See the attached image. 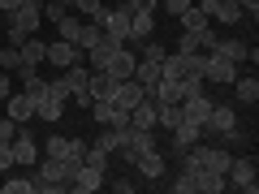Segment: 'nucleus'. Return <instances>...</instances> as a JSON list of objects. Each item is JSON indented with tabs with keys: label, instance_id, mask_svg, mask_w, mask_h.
Segmentation results:
<instances>
[{
	"label": "nucleus",
	"instance_id": "obj_27",
	"mask_svg": "<svg viewBox=\"0 0 259 194\" xmlns=\"http://www.w3.org/2000/svg\"><path fill=\"white\" fill-rule=\"evenodd\" d=\"M233 86H238V104H255L259 100V78L255 74H246V78H233Z\"/></svg>",
	"mask_w": 259,
	"mask_h": 194
},
{
	"label": "nucleus",
	"instance_id": "obj_24",
	"mask_svg": "<svg viewBox=\"0 0 259 194\" xmlns=\"http://www.w3.org/2000/svg\"><path fill=\"white\" fill-rule=\"evenodd\" d=\"M104 39H108V30H104L100 22H82V35H78V47H82V52H91V47H100Z\"/></svg>",
	"mask_w": 259,
	"mask_h": 194
},
{
	"label": "nucleus",
	"instance_id": "obj_44",
	"mask_svg": "<svg viewBox=\"0 0 259 194\" xmlns=\"http://www.w3.org/2000/svg\"><path fill=\"white\" fill-rule=\"evenodd\" d=\"M108 125H112V129H125V125H130V112L112 104V117H108Z\"/></svg>",
	"mask_w": 259,
	"mask_h": 194
},
{
	"label": "nucleus",
	"instance_id": "obj_36",
	"mask_svg": "<svg viewBox=\"0 0 259 194\" xmlns=\"http://www.w3.org/2000/svg\"><path fill=\"white\" fill-rule=\"evenodd\" d=\"M177 86H182V100H190V95H203V78H177Z\"/></svg>",
	"mask_w": 259,
	"mask_h": 194
},
{
	"label": "nucleus",
	"instance_id": "obj_9",
	"mask_svg": "<svg viewBox=\"0 0 259 194\" xmlns=\"http://www.w3.org/2000/svg\"><path fill=\"white\" fill-rule=\"evenodd\" d=\"M100 185H104V168H91V164H78L74 177H69V190H78V194H91Z\"/></svg>",
	"mask_w": 259,
	"mask_h": 194
},
{
	"label": "nucleus",
	"instance_id": "obj_6",
	"mask_svg": "<svg viewBox=\"0 0 259 194\" xmlns=\"http://www.w3.org/2000/svg\"><path fill=\"white\" fill-rule=\"evenodd\" d=\"M238 69H242V65H233V61H225V56L207 52V61H203V82L225 86V82H233V78H238Z\"/></svg>",
	"mask_w": 259,
	"mask_h": 194
},
{
	"label": "nucleus",
	"instance_id": "obj_16",
	"mask_svg": "<svg viewBox=\"0 0 259 194\" xmlns=\"http://www.w3.org/2000/svg\"><path fill=\"white\" fill-rule=\"evenodd\" d=\"M168 134H173V147H177V156H182L186 147H190V142H199L203 138V125H194V121H177V129H168Z\"/></svg>",
	"mask_w": 259,
	"mask_h": 194
},
{
	"label": "nucleus",
	"instance_id": "obj_32",
	"mask_svg": "<svg viewBox=\"0 0 259 194\" xmlns=\"http://www.w3.org/2000/svg\"><path fill=\"white\" fill-rule=\"evenodd\" d=\"M18 65H22V52L13 43H5V47H0V69H9V74H13Z\"/></svg>",
	"mask_w": 259,
	"mask_h": 194
},
{
	"label": "nucleus",
	"instance_id": "obj_39",
	"mask_svg": "<svg viewBox=\"0 0 259 194\" xmlns=\"http://www.w3.org/2000/svg\"><path fill=\"white\" fill-rule=\"evenodd\" d=\"M168 190H173V194H194V177L190 173H177V181H168Z\"/></svg>",
	"mask_w": 259,
	"mask_h": 194
},
{
	"label": "nucleus",
	"instance_id": "obj_38",
	"mask_svg": "<svg viewBox=\"0 0 259 194\" xmlns=\"http://www.w3.org/2000/svg\"><path fill=\"white\" fill-rule=\"evenodd\" d=\"M65 13H69V5H65V0H48V5H44V18H48V22H61Z\"/></svg>",
	"mask_w": 259,
	"mask_h": 194
},
{
	"label": "nucleus",
	"instance_id": "obj_4",
	"mask_svg": "<svg viewBox=\"0 0 259 194\" xmlns=\"http://www.w3.org/2000/svg\"><path fill=\"white\" fill-rule=\"evenodd\" d=\"M9 26L22 30V35H35V30L44 26V0H22L18 9L9 13Z\"/></svg>",
	"mask_w": 259,
	"mask_h": 194
},
{
	"label": "nucleus",
	"instance_id": "obj_45",
	"mask_svg": "<svg viewBox=\"0 0 259 194\" xmlns=\"http://www.w3.org/2000/svg\"><path fill=\"white\" fill-rule=\"evenodd\" d=\"M13 134H18V121L5 117V121H0V142H13Z\"/></svg>",
	"mask_w": 259,
	"mask_h": 194
},
{
	"label": "nucleus",
	"instance_id": "obj_1",
	"mask_svg": "<svg viewBox=\"0 0 259 194\" xmlns=\"http://www.w3.org/2000/svg\"><path fill=\"white\" fill-rule=\"evenodd\" d=\"M74 160H56V156H44V164H39V173L30 177L35 181V194H61L69 190V177H74Z\"/></svg>",
	"mask_w": 259,
	"mask_h": 194
},
{
	"label": "nucleus",
	"instance_id": "obj_19",
	"mask_svg": "<svg viewBox=\"0 0 259 194\" xmlns=\"http://www.w3.org/2000/svg\"><path fill=\"white\" fill-rule=\"evenodd\" d=\"M5 104H9V117L18 121V125H26V121L35 117V100H30L26 91H18V95H9V100H5Z\"/></svg>",
	"mask_w": 259,
	"mask_h": 194
},
{
	"label": "nucleus",
	"instance_id": "obj_5",
	"mask_svg": "<svg viewBox=\"0 0 259 194\" xmlns=\"http://www.w3.org/2000/svg\"><path fill=\"white\" fill-rule=\"evenodd\" d=\"M151 147H156V138H151V129H139V125H125V129H121V156H125V160H134V156H139V151H151Z\"/></svg>",
	"mask_w": 259,
	"mask_h": 194
},
{
	"label": "nucleus",
	"instance_id": "obj_26",
	"mask_svg": "<svg viewBox=\"0 0 259 194\" xmlns=\"http://www.w3.org/2000/svg\"><path fill=\"white\" fill-rule=\"evenodd\" d=\"M0 190L5 194H35V181H30V173H13L9 168V181H0Z\"/></svg>",
	"mask_w": 259,
	"mask_h": 194
},
{
	"label": "nucleus",
	"instance_id": "obj_28",
	"mask_svg": "<svg viewBox=\"0 0 259 194\" xmlns=\"http://www.w3.org/2000/svg\"><path fill=\"white\" fill-rule=\"evenodd\" d=\"M69 9H78V18H87V22H100L104 18V0H69Z\"/></svg>",
	"mask_w": 259,
	"mask_h": 194
},
{
	"label": "nucleus",
	"instance_id": "obj_31",
	"mask_svg": "<svg viewBox=\"0 0 259 194\" xmlns=\"http://www.w3.org/2000/svg\"><path fill=\"white\" fill-rule=\"evenodd\" d=\"M177 121H182V104H160V117H156V125L177 129Z\"/></svg>",
	"mask_w": 259,
	"mask_h": 194
},
{
	"label": "nucleus",
	"instance_id": "obj_34",
	"mask_svg": "<svg viewBox=\"0 0 259 194\" xmlns=\"http://www.w3.org/2000/svg\"><path fill=\"white\" fill-rule=\"evenodd\" d=\"M139 47H143V61H156V65L168 56V47H164V43H151V39H143Z\"/></svg>",
	"mask_w": 259,
	"mask_h": 194
},
{
	"label": "nucleus",
	"instance_id": "obj_10",
	"mask_svg": "<svg viewBox=\"0 0 259 194\" xmlns=\"http://www.w3.org/2000/svg\"><path fill=\"white\" fill-rule=\"evenodd\" d=\"M151 30H156V13H151V9L130 13V35H125V43H143V39H151Z\"/></svg>",
	"mask_w": 259,
	"mask_h": 194
},
{
	"label": "nucleus",
	"instance_id": "obj_37",
	"mask_svg": "<svg viewBox=\"0 0 259 194\" xmlns=\"http://www.w3.org/2000/svg\"><path fill=\"white\" fill-rule=\"evenodd\" d=\"M48 95H56V100H69V78H48Z\"/></svg>",
	"mask_w": 259,
	"mask_h": 194
},
{
	"label": "nucleus",
	"instance_id": "obj_33",
	"mask_svg": "<svg viewBox=\"0 0 259 194\" xmlns=\"http://www.w3.org/2000/svg\"><path fill=\"white\" fill-rule=\"evenodd\" d=\"M95 147H104L112 156V151L121 147V129H112V125H104V134H100V142H95Z\"/></svg>",
	"mask_w": 259,
	"mask_h": 194
},
{
	"label": "nucleus",
	"instance_id": "obj_23",
	"mask_svg": "<svg viewBox=\"0 0 259 194\" xmlns=\"http://www.w3.org/2000/svg\"><path fill=\"white\" fill-rule=\"evenodd\" d=\"M194 190H203V194H221V190H225V173L199 168V173H194Z\"/></svg>",
	"mask_w": 259,
	"mask_h": 194
},
{
	"label": "nucleus",
	"instance_id": "obj_30",
	"mask_svg": "<svg viewBox=\"0 0 259 194\" xmlns=\"http://www.w3.org/2000/svg\"><path fill=\"white\" fill-rule=\"evenodd\" d=\"M182 26L190 30V35H194V30H203V26H212V18H207V13L199 9V5H190V9L182 13Z\"/></svg>",
	"mask_w": 259,
	"mask_h": 194
},
{
	"label": "nucleus",
	"instance_id": "obj_13",
	"mask_svg": "<svg viewBox=\"0 0 259 194\" xmlns=\"http://www.w3.org/2000/svg\"><path fill=\"white\" fill-rule=\"evenodd\" d=\"M13 160H18V164H35L39 160V142L30 138V129H22V125H18V134H13Z\"/></svg>",
	"mask_w": 259,
	"mask_h": 194
},
{
	"label": "nucleus",
	"instance_id": "obj_12",
	"mask_svg": "<svg viewBox=\"0 0 259 194\" xmlns=\"http://www.w3.org/2000/svg\"><path fill=\"white\" fill-rule=\"evenodd\" d=\"M134 61H139V56L130 52V43H121L117 52L108 56V74H112V78H121V82H125V78H134Z\"/></svg>",
	"mask_w": 259,
	"mask_h": 194
},
{
	"label": "nucleus",
	"instance_id": "obj_11",
	"mask_svg": "<svg viewBox=\"0 0 259 194\" xmlns=\"http://www.w3.org/2000/svg\"><path fill=\"white\" fill-rule=\"evenodd\" d=\"M156 117H160V104L151 100V95H143V100L130 108V125H139V129H156Z\"/></svg>",
	"mask_w": 259,
	"mask_h": 194
},
{
	"label": "nucleus",
	"instance_id": "obj_18",
	"mask_svg": "<svg viewBox=\"0 0 259 194\" xmlns=\"http://www.w3.org/2000/svg\"><path fill=\"white\" fill-rule=\"evenodd\" d=\"M212 52H216V56H225V61H233V65H246L250 43H242V39H216Z\"/></svg>",
	"mask_w": 259,
	"mask_h": 194
},
{
	"label": "nucleus",
	"instance_id": "obj_25",
	"mask_svg": "<svg viewBox=\"0 0 259 194\" xmlns=\"http://www.w3.org/2000/svg\"><path fill=\"white\" fill-rule=\"evenodd\" d=\"M18 52H22V61H26V65H44L48 61V43H44V39H35V35H30Z\"/></svg>",
	"mask_w": 259,
	"mask_h": 194
},
{
	"label": "nucleus",
	"instance_id": "obj_7",
	"mask_svg": "<svg viewBox=\"0 0 259 194\" xmlns=\"http://www.w3.org/2000/svg\"><path fill=\"white\" fill-rule=\"evenodd\" d=\"M82 151H87V142H78V138H65V134H56V138H48V142H44V156L74 160V164H82Z\"/></svg>",
	"mask_w": 259,
	"mask_h": 194
},
{
	"label": "nucleus",
	"instance_id": "obj_3",
	"mask_svg": "<svg viewBox=\"0 0 259 194\" xmlns=\"http://www.w3.org/2000/svg\"><path fill=\"white\" fill-rule=\"evenodd\" d=\"M233 125H238V108H233V104H212V112H207V121H203V142H216L221 134H229Z\"/></svg>",
	"mask_w": 259,
	"mask_h": 194
},
{
	"label": "nucleus",
	"instance_id": "obj_29",
	"mask_svg": "<svg viewBox=\"0 0 259 194\" xmlns=\"http://www.w3.org/2000/svg\"><path fill=\"white\" fill-rule=\"evenodd\" d=\"M35 117H44V121H61V117H65V100H56V95L39 100V104H35Z\"/></svg>",
	"mask_w": 259,
	"mask_h": 194
},
{
	"label": "nucleus",
	"instance_id": "obj_46",
	"mask_svg": "<svg viewBox=\"0 0 259 194\" xmlns=\"http://www.w3.org/2000/svg\"><path fill=\"white\" fill-rule=\"evenodd\" d=\"M9 95H13V74H9V69H0V104L9 100Z\"/></svg>",
	"mask_w": 259,
	"mask_h": 194
},
{
	"label": "nucleus",
	"instance_id": "obj_20",
	"mask_svg": "<svg viewBox=\"0 0 259 194\" xmlns=\"http://www.w3.org/2000/svg\"><path fill=\"white\" fill-rule=\"evenodd\" d=\"M143 95H147V91H143V86L134 82V78H125V82L117 86V95H112V104H117V108H125V112H130V108H134V104L143 100Z\"/></svg>",
	"mask_w": 259,
	"mask_h": 194
},
{
	"label": "nucleus",
	"instance_id": "obj_22",
	"mask_svg": "<svg viewBox=\"0 0 259 194\" xmlns=\"http://www.w3.org/2000/svg\"><path fill=\"white\" fill-rule=\"evenodd\" d=\"M82 22H87V18H78V13L69 9L61 22H56V39H69V43H78V35H82Z\"/></svg>",
	"mask_w": 259,
	"mask_h": 194
},
{
	"label": "nucleus",
	"instance_id": "obj_35",
	"mask_svg": "<svg viewBox=\"0 0 259 194\" xmlns=\"http://www.w3.org/2000/svg\"><path fill=\"white\" fill-rule=\"evenodd\" d=\"M82 164H91V168H108V151H104V147H87V151H82Z\"/></svg>",
	"mask_w": 259,
	"mask_h": 194
},
{
	"label": "nucleus",
	"instance_id": "obj_14",
	"mask_svg": "<svg viewBox=\"0 0 259 194\" xmlns=\"http://www.w3.org/2000/svg\"><path fill=\"white\" fill-rule=\"evenodd\" d=\"M134 164H139V173L147 177V181L164 177V156H160V147H151V151H139V156H134Z\"/></svg>",
	"mask_w": 259,
	"mask_h": 194
},
{
	"label": "nucleus",
	"instance_id": "obj_21",
	"mask_svg": "<svg viewBox=\"0 0 259 194\" xmlns=\"http://www.w3.org/2000/svg\"><path fill=\"white\" fill-rule=\"evenodd\" d=\"M134 82H139L143 91L151 95V86L160 82V65H156V61H143V56H139V61H134Z\"/></svg>",
	"mask_w": 259,
	"mask_h": 194
},
{
	"label": "nucleus",
	"instance_id": "obj_40",
	"mask_svg": "<svg viewBox=\"0 0 259 194\" xmlns=\"http://www.w3.org/2000/svg\"><path fill=\"white\" fill-rule=\"evenodd\" d=\"M194 39H199V52H212V47H216V30H212V26L194 30Z\"/></svg>",
	"mask_w": 259,
	"mask_h": 194
},
{
	"label": "nucleus",
	"instance_id": "obj_43",
	"mask_svg": "<svg viewBox=\"0 0 259 194\" xmlns=\"http://www.w3.org/2000/svg\"><path fill=\"white\" fill-rule=\"evenodd\" d=\"M177 52H182V56H190V52H199V39H194L190 30H186V35L177 39Z\"/></svg>",
	"mask_w": 259,
	"mask_h": 194
},
{
	"label": "nucleus",
	"instance_id": "obj_42",
	"mask_svg": "<svg viewBox=\"0 0 259 194\" xmlns=\"http://www.w3.org/2000/svg\"><path fill=\"white\" fill-rule=\"evenodd\" d=\"M13 164H18V160H13V142H0V173H9Z\"/></svg>",
	"mask_w": 259,
	"mask_h": 194
},
{
	"label": "nucleus",
	"instance_id": "obj_48",
	"mask_svg": "<svg viewBox=\"0 0 259 194\" xmlns=\"http://www.w3.org/2000/svg\"><path fill=\"white\" fill-rule=\"evenodd\" d=\"M26 39H30V35H22V30H13V26H9V43H13V47H22Z\"/></svg>",
	"mask_w": 259,
	"mask_h": 194
},
{
	"label": "nucleus",
	"instance_id": "obj_49",
	"mask_svg": "<svg viewBox=\"0 0 259 194\" xmlns=\"http://www.w3.org/2000/svg\"><path fill=\"white\" fill-rule=\"evenodd\" d=\"M18 5H22V0H0V9H5V18H9V13L18 9Z\"/></svg>",
	"mask_w": 259,
	"mask_h": 194
},
{
	"label": "nucleus",
	"instance_id": "obj_17",
	"mask_svg": "<svg viewBox=\"0 0 259 194\" xmlns=\"http://www.w3.org/2000/svg\"><path fill=\"white\" fill-rule=\"evenodd\" d=\"M207 112H212V100H207V91H203V95H190V100H182V117H186V121H194V125H203Z\"/></svg>",
	"mask_w": 259,
	"mask_h": 194
},
{
	"label": "nucleus",
	"instance_id": "obj_47",
	"mask_svg": "<svg viewBox=\"0 0 259 194\" xmlns=\"http://www.w3.org/2000/svg\"><path fill=\"white\" fill-rule=\"evenodd\" d=\"M112 190H117V194H134V181H125V177H117V181H112Z\"/></svg>",
	"mask_w": 259,
	"mask_h": 194
},
{
	"label": "nucleus",
	"instance_id": "obj_41",
	"mask_svg": "<svg viewBox=\"0 0 259 194\" xmlns=\"http://www.w3.org/2000/svg\"><path fill=\"white\" fill-rule=\"evenodd\" d=\"M190 5H194V0H160V9H168L173 18H182V13L190 9Z\"/></svg>",
	"mask_w": 259,
	"mask_h": 194
},
{
	"label": "nucleus",
	"instance_id": "obj_15",
	"mask_svg": "<svg viewBox=\"0 0 259 194\" xmlns=\"http://www.w3.org/2000/svg\"><path fill=\"white\" fill-rule=\"evenodd\" d=\"M121 86V78H112L108 69H100V74H91V82H87V91H91V100H112Z\"/></svg>",
	"mask_w": 259,
	"mask_h": 194
},
{
	"label": "nucleus",
	"instance_id": "obj_8",
	"mask_svg": "<svg viewBox=\"0 0 259 194\" xmlns=\"http://www.w3.org/2000/svg\"><path fill=\"white\" fill-rule=\"evenodd\" d=\"M74 61H82V47L69 43V39H56V43H48V65H56V69H69Z\"/></svg>",
	"mask_w": 259,
	"mask_h": 194
},
{
	"label": "nucleus",
	"instance_id": "obj_2",
	"mask_svg": "<svg viewBox=\"0 0 259 194\" xmlns=\"http://www.w3.org/2000/svg\"><path fill=\"white\" fill-rule=\"evenodd\" d=\"M225 185H238L242 194H255L259 181H255V156H233L229 168H225Z\"/></svg>",
	"mask_w": 259,
	"mask_h": 194
}]
</instances>
